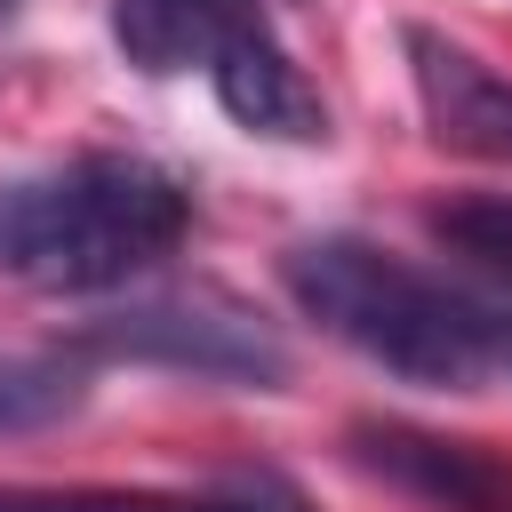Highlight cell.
<instances>
[{"instance_id": "5", "label": "cell", "mask_w": 512, "mask_h": 512, "mask_svg": "<svg viewBox=\"0 0 512 512\" xmlns=\"http://www.w3.org/2000/svg\"><path fill=\"white\" fill-rule=\"evenodd\" d=\"M200 72H208L216 104H224L248 136H272V144H320V136H328V104H320V88L296 72V56L280 48V32H272L264 8L232 16Z\"/></svg>"}, {"instance_id": "6", "label": "cell", "mask_w": 512, "mask_h": 512, "mask_svg": "<svg viewBox=\"0 0 512 512\" xmlns=\"http://www.w3.org/2000/svg\"><path fill=\"white\" fill-rule=\"evenodd\" d=\"M400 48L416 72V104L432 120V144H448L464 160H512V80L432 24H408Z\"/></svg>"}, {"instance_id": "10", "label": "cell", "mask_w": 512, "mask_h": 512, "mask_svg": "<svg viewBox=\"0 0 512 512\" xmlns=\"http://www.w3.org/2000/svg\"><path fill=\"white\" fill-rule=\"evenodd\" d=\"M96 360L80 344H0V432H48L88 400Z\"/></svg>"}, {"instance_id": "8", "label": "cell", "mask_w": 512, "mask_h": 512, "mask_svg": "<svg viewBox=\"0 0 512 512\" xmlns=\"http://www.w3.org/2000/svg\"><path fill=\"white\" fill-rule=\"evenodd\" d=\"M424 232L456 256V280L472 288L488 344H504L512 328V200L504 192H472V200H440L424 216Z\"/></svg>"}, {"instance_id": "4", "label": "cell", "mask_w": 512, "mask_h": 512, "mask_svg": "<svg viewBox=\"0 0 512 512\" xmlns=\"http://www.w3.org/2000/svg\"><path fill=\"white\" fill-rule=\"evenodd\" d=\"M344 456L368 480H384V488H400L432 512H512V456H496L480 440H440V432H416V424L360 416L344 432Z\"/></svg>"}, {"instance_id": "3", "label": "cell", "mask_w": 512, "mask_h": 512, "mask_svg": "<svg viewBox=\"0 0 512 512\" xmlns=\"http://www.w3.org/2000/svg\"><path fill=\"white\" fill-rule=\"evenodd\" d=\"M72 344L104 368V360H136V368H176V376H208V384H248V392H280L288 384V344L280 328L224 296V288H168V296H136L120 312H96L72 328Z\"/></svg>"}, {"instance_id": "1", "label": "cell", "mask_w": 512, "mask_h": 512, "mask_svg": "<svg viewBox=\"0 0 512 512\" xmlns=\"http://www.w3.org/2000/svg\"><path fill=\"white\" fill-rule=\"evenodd\" d=\"M192 232V192L136 160V152H88L48 176L0 184V272L48 296H104L136 272L168 264Z\"/></svg>"}, {"instance_id": "9", "label": "cell", "mask_w": 512, "mask_h": 512, "mask_svg": "<svg viewBox=\"0 0 512 512\" xmlns=\"http://www.w3.org/2000/svg\"><path fill=\"white\" fill-rule=\"evenodd\" d=\"M248 8H272V0H112V40L144 72H184V64H208L224 24Z\"/></svg>"}, {"instance_id": "2", "label": "cell", "mask_w": 512, "mask_h": 512, "mask_svg": "<svg viewBox=\"0 0 512 512\" xmlns=\"http://www.w3.org/2000/svg\"><path fill=\"white\" fill-rule=\"evenodd\" d=\"M280 280H288L304 320H320L336 344L392 368L400 384L472 392L480 376H496L488 320H480L472 288L448 272L384 256L376 240H352V232H320V240H296L280 256Z\"/></svg>"}, {"instance_id": "7", "label": "cell", "mask_w": 512, "mask_h": 512, "mask_svg": "<svg viewBox=\"0 0 512 512\" xmlns=\"http://www.w3.org/2000/svg\"><path fill=\"white\" fill-rule=\"evenodd\" d=\"M0 512H312L280 472H224L216 488H0Z\"/></svg>"}, {"instance_id": "11", "label": "cell", "mask_w": 512, "mask_h": 512, "mask_svg": "<svg viewBox=\"0 0 512 512\" xmlns=\"http://www.w3.org/2000/svg\"><path fill=\"white\" fill-rule=\"evenodd\" d=\"M8 8H16V0H0V16H8Z\"/></svg>"}]
</instances>
